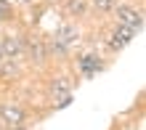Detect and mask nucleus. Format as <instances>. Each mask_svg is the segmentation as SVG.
Returning <instances> with one entry per match:
<instances>
[{"label": "nucleus", "instance_id": "f257e3e1", "mask_svg": "<svg viewBox=\"0 0 146 130\" xmlns=\"http://www.w3.org/2000/svg\"><path fill=\"white\" fill-rule=\"evenodd\" d=\"M114 16H117V24H125V27H130L133 32H141L143 29V13L135 11L133 5H114Z\"/></svg>", "mask_w": 146, "mask_h": 130}, {"label": "nucleus", "instance_id": "f03ea898", "mask_svg": "<svg viewBox=\"0 0 146 130\" xmlns=\"http://www.w3.org/2000/svg\"><path fill=\"white\" fill-rule=\"evenodd\" d=\"M77 66H80V72H82V77H85V80H93L96 74H101V72H104L106 61H104V58H101L98 53H93V50H90V53H82V56H80Z\"/></svg>", "mask_w": 146, "mask_h": 130}, {"label": "nucleus", "instance_id": "7ed1b4c3", "mask_svg": "<svg viewBox=\"0 0 146 130\" xmlns=\"http://www.w3.org/2000/svg\"><path fill=\"white\" fill-rule=\"evenodd\" d=\"M0 40H3V56H5V61L19 64L24 58V40L16 37V34H8V37H0Z\"/></svg>", "mask_w": 146, "mask_h": 130}, {"label": "nucleus", "instance_id": "20e7f679", "mask_svg": "<svg viewBox=\"0 0 146 130\" xmlns=\"http://www.w3.org/2000/svg\"><path fill=\"white\" fill-rule=\"evenodd\" d=\"M133 37H135V32H133L130 27H125V24H117V27L111 29L109 48H111V50H122V48H127V45L133 42Z\"/></svg>", "mask_w": 146, "mask_h": 130}, {"label": "nucleus", "instance_id": "39448f33", "mask_svg": "<svg viewBox=\"0 0 146 130\" xmlns=\"http://www.w3.org/2000/svg\"><path fill=\"white\" fill-rule=\"evenodd\" d=\"M0 122L3 125H21L24 122V109L16 106V103H3L0 106Z\"/></svg>", "mask_w": 146, "mask_h": 130}, {"label": "nucleus", "instance_id": "423d86ee", "mask_svg": "<svg viewBox=\"0 0 146 130\" xmlns=\"http://www.w3.org/2000/svg\"><path fill=\"white\" fill-rule=\"evenodd\" d=\"M24 56H29L35 64H42L48 56V45L40 40H24Z\"/></svg>", "mask_w": 146, "mask_h": 130}, {"label": "nucleus", "instance_id": "0eeeda50", "mask_svg": "<svg viewBox=\"0 0 146 130\" xmlns=\"http://www.w3.org/2000/svg\"><path fill=\"white\" fill-rule=\"evenodd\" d=\"M53 37H56L58 42H64L66 48H72L74 42H77V37H80V32H77V27H72V24H61V27L56 29Z\"/></svg>", "mask_w": 146, "mask_h": 130}, {"label": "nucleus", "instance_id": "6e6552de", "mask_svg": "<svg viewBox=\"0 0 146 130\" xmlns=\"http://www.w3.org/2000/svg\"><path fill=\"white\" fill-rule=\"evenodd\" d=\"M48 93H50V98H64V96L72 93V82L66 77H58V80H53L48 85Z\"/></svg>", "mask_w": 146, "mask_h": 130}, {"label": "nucleus", "instance_id": "1a4fd4ad", "mask_svg": "<svg viewBox=\"0 0 146 130\" xmlns=\"http://www.w3.org/2000/svg\"><path fill=\"white\" fill-rule=\"evenodd\" d=\"M88 0H66V11H69L72 16H85L88 13Z\"/></svg>", "mask_w": 146, "mask_h": 130}, {"label": "nucleus", "instance_id": "9d476101", "mask_svg": "<svg viewBox=\"0 0 146 130\" xmlns=\"http://www.w3.org/2000/svg\"><path fill=\"white\" fill-rule=\"evenodd\" d=\"M13 19V5L8 0H0V21H11Z\"/></svg>", "mask_w": 146, "mask_h": 130}, {"label": "nucleus", "instance_id": "9b49d317", "mask_svg": "<svg viewBox=\"0 0 146 130\" xmlns=\"http://www.w3.org/2000/svg\"><path fill=\"white\" fill-rule=\"evenodd\" d=\"M93 5L98 8V11H114V5H117V0H93Z\"/></svg>", "mask_w": 146, "mask_h": 130}, {"label": "nucleus", "instance_id": "f8f14e48", "mask_svg": "<svg viewBox=\"0 0 146 130\" xmlns=\"http://www.w3.org/2000/svg\"><path fill=\"white\" fill-rule=\"evenodd\" d=\"M5 64V56H3V40H0V66Z\"/></svg>", "mask_w": 146, "mask_h": 130}, {"label": "nucleus", "instance_id": "ddd939ff", "mask_svg": "<svg viewBox=\"0 0 146 130\" xmlns=\"http://www.w3.org/2000/svg\"><path fill=\"white\" fill-rule=\"evenodd\" d=\"M11 130H27V127H21V125H13V127H11Z\"/></svg>", "mask_w": 146, "mask_h": 130}, {"label": "nucleus", "instance_id": "4468645a", "mask_svg": "<svg viewBox=\"0 0 146 130\" xmlns=\"http://www.w3.org/2000/svg\"><path fill=\"white\" fill-rule=\"evenodd\" d=\"M24 3H32V0H24Z\"/></svg>", "mask_w": 146, "mask_h": 130}, {"label": "nucleus", "instance_id": "2eb2a0df", "mask_svg": "<svg viewBox=\"0 0 146 130\" xmlns=\"http://www.w3.org/2000/svg\"><path fill=\"white\" fill-rule=\"evenodd\" d=\"M0 130H3V122H0Z\"/></svg>", "mask_w": 146, "mask_h": 130}]
</instances>
